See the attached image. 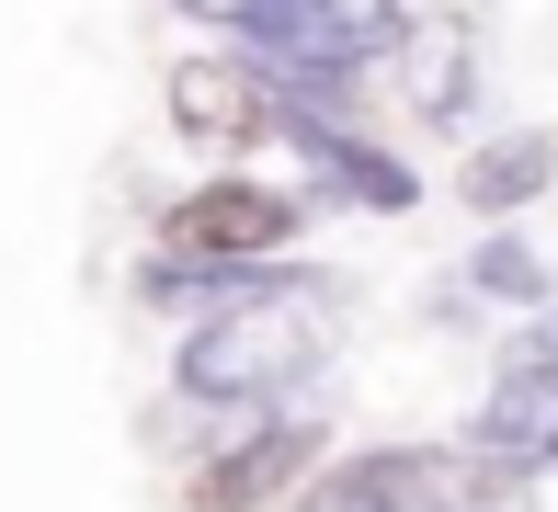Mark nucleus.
I'll return each instance as SVG.
<instances>
[{"label":"nucleus","instance_id":"f257e3e1","mask_svg":"<svg viewBox=\"0 0 558 512\" xmlns=\"http://www.w3.org/2000/svg\"><path fill=\"white\" fill-rule=\"evenodd\" d=\"M319 353H331V273L263 263L240 296H217L183 330V399H217V410L296 399V376H319Z\"/></svg>","mask_w":558,"mask_h":512},{"label":"nucleus","instance_id":"f03ea898","mask_svg":"<svg viewBox=\"0 0 558 512\" xmlns=\"http://www.w3.org/2000/svg\"><path fill=\"white\" fill-rule=\"evenodd\" d=\"M319 455V432L296 422V399H263L240 432L194 467V512H251V501H274V490H296V467Z\"/></svg>","mask_w":558,"mask_h":512},{"label":"nucleus","instance_id":"7ed1b4c3","mask_svg":"<svg viewBox=\"0 0 558 512\" xmlns=\"http://www.w3.org/2000/svg\"><path fill=\"white\" fill-rule=\"evenodd\" d=\"M274 137H296V171H308L319 194H342V205H376V217H399V205H422L411 160H388L376 137H353V125H331L319 102H296V92H286V114H274Z\"/></svg>","mask_w":558,"mask_h":512},{"label":"nucleus","instance_id":"20e7f679","mask_svg":"<svg viewBox=\"0 0 558 512\" xmlns=\"http://www.w3.org/2000/svg\"><path fill=\"white\" fill-rule=\"evenodd\" d=\"M308 194H274V183H206L171 205V251H206V263H274L296 240Z\"/></svg>","mask_w":558,"mask_h":512},{"label":"nucleus","instance_id":"39448f33","mask_svg":"<svg viewBox=\"0 0 558 512\" xmlns=\"http://www.w3.org/2000/svg\"><path fill=\"white\" fill-rule=\"evenodd\" d=\"M274 114H286V81H274L263 58H194V69H171V125L206 137V148L274 137Z\"/></svg>","mask_w":558,"mask_h":512},{"label":"nucleus","instance_id":"423d86ee","mask_svg":"<svg viewBox=\"0 0 558 512\" xmlns=\"http://www.w3.org/2000/svg\"><path fill=\"white\" fill-rule=\"evenodd\" d=\"M376 69H399V92H411L422 125H456V114L478 102V23L422 12V23H399V35H388V58H376Z\"/></svg>","mask_w":558,"mask_h":512},{"label":"nucleus","instance_id":"0eeeda50","mask_svg":"<svg viewBox=\"0 0 558 512\" xmlns=\"http://www.w3.org/2000/svg\"><path fill=\"white\" fill-rule=\"evenodd\" d=\"M468 444L513 455V467H558V365H547V353H513V365H501V388L478 399Z\"/></svg>","mask_w":558,"mask_h":512},{"label":"nucleus","instance_id":"6e6552de","mask_svg":"<svg viewBox=\"0 0 558 512\" xmlns=\"http://www.w3.org/2000/svg\"><path fill=\"white\" fill-rule=\"evenodd\" d=\"M558 183V137L547 125H513V137H478L468 148V205L478 217H513V205H536Z\"/></svg>","mask_w":558,"mask_h":512},{"label":"nucleus","instance_id":"1a4fd4ad","mask_svg":"<svg viewBox=\"0 0 558 512\" xmlns=\"http://www.w3.org/2000/svg\"><path fill=\"white\" fill-rule=\"evenodd\" d=\"M422 478H434V455H411V444L353 455V467L319 478V512H422Z\"/></svg>","mask_w":558,"mask_h":512},{"label":"nucleus","instance_id":"9d476101","mask_svg":"<svg viewBox=\"0 0 558 512\" xmlns=\"http://www.w3.org/2000/svg\"><path fill=\"white\" fill-rule=\"evenodd\" d=\"M468 285L490 296V307H536V296H547V263H536V251H524V240H478Z\"/></svg>","mask_w":558,"mask_h":512},{"label":"nucleus","instance_id":"9b49d317","mask_svg":"<svg viewBox=\"0 0 558 512\" xmlns=\"http://www.w3.org/2000/svg\"><path fill=\"white\" fill-rule=\"evenodd\" d=\"M524 353H547V365H558V307H547L536 330H524Z\"/></svg>","mask_w":558,"mask_h":512}]
</instances>
